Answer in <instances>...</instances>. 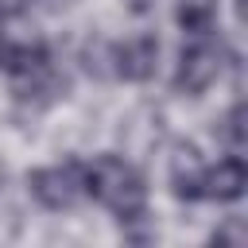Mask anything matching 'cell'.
Here are the masks:
<instances>
[{
  "label": "cell",
  "mask_w": 248,
  "mask_h": 248,
  "mask_svg": "<svg viewBox=\"0 0 248 248\" xmlns=\"http://www.w3.org/2000/svg\"><path fill=\"white\" fill-rule=\"evenodd\" d=\"M213 16H217V0H178L174 19L186 35H209L213 31Z\"/></svg>",
  "instance_id": "cell-8"
},
{
  "label": "cell",
  "mask_w": 248,
  "mask_h": 248,
  "mask_svg": "<svg viewBox=\"0 0 248 248\" xmlns=\"http://www.w3.org/2000/svg\"><path fill=\"white\" fill-rule=\"evenodd\" d=\"M81 62L93 78H112V46L101 43V39H89L85 50H81Z\"/></svg>",
  "instance_id": "cell-10"
},
{
  "label": "cell",
  "mask_w": 248,
  "mask_h": 248,
  "mask_svg": "<svg viewBox=\"0 0 248 248\" xmlns=\"http://www.w3.org/2000/svg\"><path fill=\"white\" fill-rule=\"evenodd\" d=\"M4 50H8V43H4V35H0V66H4Z\"/></svg>",
  "instance_id": "cell-14"
},
{
  "label": "cell",
  "mask_w": 248,
  "mask_h": 248,
  "mask_svg": "<svg viewBox=\"0 0 248 248\" xmlns=\"http://www.w3.org/2000/svg\"><path fill=\"white\" fill-rule=\"evenodd\" d=\"M248 186V167L240 155H229L221 159L217 167H205V178H202V198L209 202H236Z\"/></svg>",
  "instance_id": "cell-6"
},
{
  "label": "cell",
  "mask_w": 248,
  "mask_h": 248,
  "mask_svg": "<svg viewBox=\"0 0 248 248\" xmlns=\"http://www.w3.org/2000/svg\"><path fill=\"white\" fill-rule=\"evenodd\" d=\"M4 70L12 78L16 101L27 105H46L58 93H66V78L54 70V58L43 43H19L4 50Z\"/></svg>",
  "instance_id": "cell-2"
},
{
  "label": "cell",
  "mask_w": 248,
  "mask_h": 248,
  "mask_svg": "<svg viewBox=\"0 0 248 248\" xmlns=\"http://www.w3.org/2000/svg\"><path fill=\"white\" fill-rule=\"evenodd\" d=\"M159 66V43L155 35H136L128 43L112 46V78L124 81H147Z\"/></svg>",
  "instance_id": "cell-5"
},
{
  "label": "cell",
  "mask_w": 248,
  "mask_h": 248,
  "mask_svg": "<svg viewBox=\"0 0 248 248\" xmlns=\"http://www.w3.org/2000/svg\"><path fill=\"white\" fill-rule=\"evenodd\" d=\"M31 198L46 209H74L85 198V163L66 159L58 167H39L27 174Z\"/></svg>",
  "instance_id": "cell-3"
},
{
  "label": "cell",
  "mask_w": 248,
  "mask_h": 248,
  "mask_svg": "<svg viewBox=\"0 0 248 248\" xmlns=\"http://www.w3.org/2000/svg\"><path fill=\"white\" fill-rule=\"evenodd\" d=\"M31 4L35 0H0V19H16V16L31 12Z\"/></svg>",
  "instance_id": "cell-12"
},
{
  "label": "cell",
  "mask_w": 248,
  "mask_h": 248,
  "mask_svg": "<svg viewBox=\"0 0 248 248\" xmlns=\"http://www.w3.org/2000/svg\"><path fill=\"white\" fill-rule=\"evenodd\" d=\"M221 46L205 43V35H198V43H190L178 54V70H174V89L178 93H202L221 78Z\"/></svg>",
  "instance_id": "cell-4"
},
{
  "label": "cell",
  "mask_w": 248,
  "mask_h": 248,
  "mask_svg": "<svg viewBox=\"0 0 248 248\" xmlns=\"http://www.w3.org/2000/svg\"><path fill=\"white\" fill-rule=\"evenodd\" d=\"M217 140L232 151V155H240L244 147H248V124H244V105H232L225 116H221V124H217Z\"/></svg>",
  "instance_id": "cell-9"
},
{
  "label": "cell",
  "mask_w": 248,
  "mask_h": 248,
  "mask_svg": "<svg viewBox=\"0 0 248 248\" xmlns=\"http://www.w3.org/2000/svg\"><path fill=\"white\" fill-rule=\"evenodd\" d=\"M248 240V229H244V221L240 217H225V225L213 232V244H229V248H240Z\"/></svg>",
  "instance_id": "cell-11"
},
{
  "label": "cell",
  "mask_w": 248,
  "mask_h": 248,
  "mask_svg": "<svg viewBox=\"0 0 248 248\" xmlns=\"http://www.w3.org/2000/svg\"><path fill=\"white\" fill-rule=\"evenodd\" d=\"M128 8H132V12H147V8H151V0H128Z\"/></svg>",
  "instance_id": "cell-13"
},
{
  "label": "cell",
  "mask_w": 248,
  "mask_h": 248,
  "mask_svg": "<svg viewBox=\"0 0 248 248\" xmlns=\"http://www.w3.org/2000/svg\"><path fill=\"white\" fill-rule=\"evenodd\" d=\"M85 194L93 202H101L105 209H112L116 221L143 213V202H147L140 170L132 163H124L120 155H101V159L85 163Z\"/></svg>",
  "instance_id": "cell-1"
},
{
  "label": "cell",
  "mask_w": 248,
  "mask_h": 248,
  "mask_svg": "<svg viewBox=\"0 0 248 248\" xmlns=\"http://www.w3.org/2000/svg\"><path fill=\"white\" fill-rule=\"evenodd\" d=\"M202 178H205V167L198 159V147L194 143H178L174 155H170V186H174V198L178 202H198L202 198Z\"/></svg>",
  "instance_id": "cell-7"
}]
</instances>
